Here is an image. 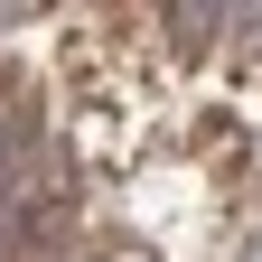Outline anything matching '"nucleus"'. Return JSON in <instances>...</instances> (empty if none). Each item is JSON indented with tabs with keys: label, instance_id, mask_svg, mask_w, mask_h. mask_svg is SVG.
Returning <instances> with one entry per match:
<instances>
[{
	"label": "nucleus",
	"instance_id": "1",
	"mask_svg": "<svg viewBox=\"0 0 262 262\" xmlns=\"http://www.w3.org/2000/svg\"><path fill=\"white\" fill-rule=\"evenodd\" d=\"M38 159H47L38 150V113H28L19 94H0V187H10L19 169H38Z\"/></svg>",
	"mask_w": 262,
	"mask_h": 262
}]
</instances>
